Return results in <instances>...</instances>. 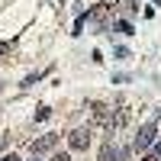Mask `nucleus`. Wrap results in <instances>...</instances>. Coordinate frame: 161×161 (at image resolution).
Instances as JSON below:
<instances>
[{
	"instance_id": "obj_1",
	"label": "nucleus",
	"mask_w": 161,
	"mask_h": 161,
	"mask_svg": "<svg viewBox=\"0 0 161 161\" xmlns=\"http://www.w3.org/2000/svg\"><path fill=\"white\" fill-rule=\"evenodd\" d=\"M155 136H158V126H155V123H145V126L136 132V148H139V152H145V148L155 142Z\"/></svg>"
},
{
	"instance_id": "obj_2",
	"label": "nucleus",
	"mask_w": 161,
	"mask_h": 161,
	"mask_svg": "<svg viewBox=\"0 0 161 161\" xmlns=\"http://www.w3.org/2000/svg\"><path fill=\"white\" fill-rule=\"evenodd\" d=\"M126 158V148H119L116 142H103L100 148V161H123Z\"/></svg>"
},
{
	"instance_id": "obj_3",
	"label": "nucleus",
	"mask_w": 161,
	"mask_h": 161,
	"mask_svg": "<svg viewBox=\"0 0 161 161\" xmlns=\"http://www.w3.org/2000/svg\"><path fill=\"white\" fill-rule=\"evenodd\" d=\"M58 145V132H48V136H42V139H36L32 142V152L36 155H45V152H52Z\"/></svg>"
},
{
	"instance_id": "obj_4",
	"label": "nucleus",
	"mask_w": 161,
	"mask_h": 161,
	"mask_svg": "<svg viewBox=\"0 0 161 161\" xmlns=\"http://www.w3.org/2000/svg\"><path fill=\"white\" fill-rule=\"evenodd\" d=\"M87 145H90V129H74L71 132V148L74 152H84Z\"/></svg>"
},
{
	"instance_id": "obj_5",
	"label": "nucleus",
	"mask_w": 161,
	"mask_h": 161,
	"mask_svg": "<svg viewBox=\"0 0 161 161\" xmlns=\"http://www.w3.org/2000/svg\"><path fill=\"white\" fill-rule=\"evenodd\" d=\"M116 29H119V32H126V36H132V26H129L126 19H119V23H116Z\"/></svg>"
},
{
	"instance_id": "obj_6",
	"label": "nucleus",
	"mask_w": 161,
	"mask_h": 161,
	"mask_svg": "<svg viewBox=\"0 0 161 161\" xmlns=\"http://www.w3.org/2000/svg\"><path fill=\"white\" fill-rule=\"evenodd\" d=\"M52 161H71L68 155H55V158H52Z\"/></svg>"
},
{
	"instance_id": "obj_7",
	"label": "nucleus",
	"mask_w": 161,
	"mask_h": 161,
	"mask_svg": "<svg viewBox=\"0 0 161 161\" xmlns=\"http://www.w3.org/2000/svg\"><path fill=\"white\" fill-rule=\"evenodd\" d=\"M0 161H19L16 155H3V158H0Z\"/></svg>"
},
{
	"instance_id": "obj_8",
	"label": "nucleus",
	"mask_w": 161,
	"mask_h": 161,
	"mask_svg": "<svg viewBox=\"0 0 161 161\" xmlns=\"http://www.w3.org/2000/svg\"><path fill=\"white\" fill-rule=\"evenodd\" d=\"M155 158H161V142H158V148H155ZM155 158H148V161H155Z\"/></svg>"
},
{
	"instance_id": "obj_9",
	"label": "nucleus",
	"mask_w": 161,
	"mask_h": 161,
	"mask_svg": "<svg viewBox=\"0 0 161 161\" xmlns=\"http://www.w3.org/2000/svg\"><path fill=\"white\" fill-rule=\"evenodd\" d=\"M7 148V136H0V152H3Z\"/></svg>"
},
{
	"instance_id": "obj_10",
	"label": "nucleus",
	"mask_w": 161,
	"mask_h": 161,
	"mask_svg": "<svg viewBox=\"0 0 161 161\" xmlns=\"http://www.w3.org/2000/svg\"><path fill=\"white\" fill-rule=\"evenodd\" d=\"M36 161H39V158H36Z\"/></svg>"
}]
</instances>
